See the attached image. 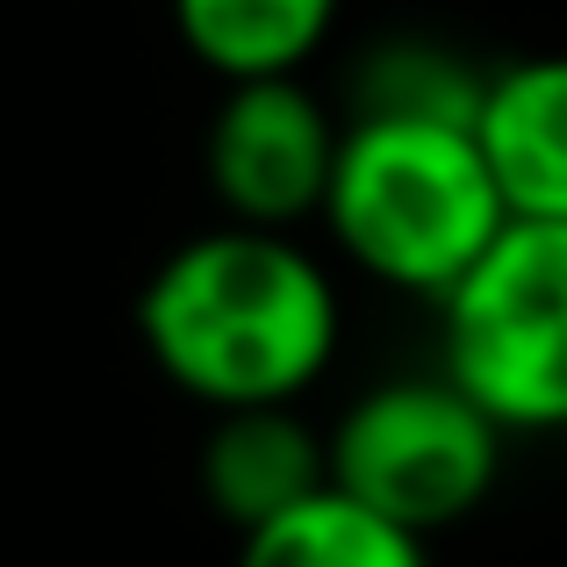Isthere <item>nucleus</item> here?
<instances>
[{"label":"nucleus","instance_id":"1","mask_svg":"<svg viewBox=\"0 0 567 567\" xmlns=\"http://www.w3.org/2000/svg\"><path fill=\"white\" fill-rule=\"evenodd\" d=\"M137 331L158 374L208 410L295 402L338 352V288L288 230L187 237L137 295Z\"/></svg>","mask_w":567,"mask_h":567},{"label":"nucleus","instance_id":"2","mask_svg":"<svg viewBox=\"0 0 567 567\" xmlns=\"http://www.w3.org/2000/svg\"><path fill=\"white\" fill-rule=\"evenodd\" d=\"M323 223L367 280L445 302L453 280L503 237L511 208H503L474 123L352 115L338 137Z\"/></svg>","mask_w":567,"mask_h":567},{"label":"nucleus","instance_id":"3","mask_svg":"<svg viewBox=\"0 0 567 567\" xmlns=\"http://www.w3.org/2000/svg\"><path fill=\"white\" fill-rule=\"evenodd\" d=\"M439 374L503 431H567V223H503V237L439 302Z\"/></svg>","mask_w":567,"mask_h":567},{"label":"nucleus","instance_id":"4","mask_svg":"<svg viewBox=\"0 0 567 567\" xmlns=\"http://www.w3.org/2000/svg\"><path fill=\"white\" fill-rule=\"evenodd\" d=\"M503 439L511 431L460 381L402 374L346 402V416L331 424V488L431 539L488 503L503 474Z\"/></svg>","mask_w":567,"mask_h":567},{"label":"nucleus","instance_id":"5","mask_svg":"<svg viewBox=\"0 0 567 567\" xmlns=\"http://www.w3.org/2000/svg\"><path fill=\"white\" fill-rule=\"evenodd\" d=\"M338 137H346V123L302 86V72L223 86V109L208 115V144H202L223 216L245 223V230L295 237V223L323 216Z\"/></svg>","mask_w":567,"mask_h":567},{"label":"nucleus","instance_id":"6","mask_svg":"<svg viewBox=\"0 0 567 567\" xmlns=\"http://www.w3.org/2000/svg\"><path fill=\"white\" fill-rule=\"evenodd\" d=\"M474 137L517 223H567V51L488 72Z\"/></svg>","mask_w":567,"mask_h":567},{"label":"nucleus","instance_id":"7","mask_svg":"<svg viewBox=\"0 0 567 567\" xmlns=\"http://www.w3.org/2000/svg\"><path fill=\"white\" fill-rule=\"evenodd\" d=\"M331 488V439L309 431L295 402H266V410H216V431L202 445V496L216 517H230L237 539L295 503Z\"/></svg>","mask_w":567,"mask_h":567},{"label":"nucleus","instance_id":"8","mask_svg":"<svg viewBox=\"0 0 567 567\" xmlns=\"http://www.w3.org/2000/svg\"><path fill=\"white\" fill-rule=\"evenodd\" d=\"M346 0H173V29L223 86L295 80L331 43Z\"/></svg>","mask_w":567,"mask_h":567},{"label":"nucleus","instance_id":"9","mask_svg":"<svg viewBox=\"0 0 567 567\" xmlns=\"http://www.w3.org/2000/svg\"><path fill=\"white\" fill-rule=\"evenodd\" d=\"M237 567H431V554L416 532L388 525L367 503L323 488V496L295 503L288 517L245 532Z\"/></svg>","mask_w":567,"mask_h":567}]
</instances>
